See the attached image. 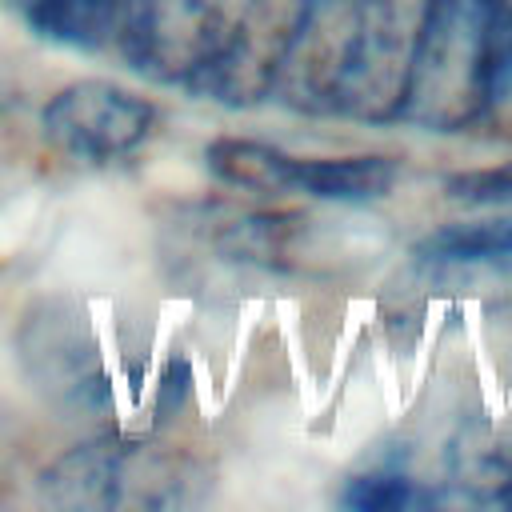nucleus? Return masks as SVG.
<instances>
[{"label": "nucleus", "mask_w": 512, "mask_h": 512, "mask_svg": "<svg viewBox=\"0 0 512 512\" xmlns=\"http://www.w3.org/2000/svg\"><path fill=\"white\" fill-rule=\"evenodd\" d=\"M272 88L308 112H360L380 96L400 104L404 68H392L388 8L380 0H304Z\"/></svg>", "instance_id": "obj_1"}, {"label": "nucleus", "mask_w": 512, "mask_h": 512, "mask_svg": "<svg viewBox=\"0 0 512 512\" xmlns=\"http://www.w3.org/2000/svg\"><path fill=\"white\" fill-rule=\"evenodd\" d=\"M200 468L192 456L132 440L100 436L64 456H56L40 476L44 504L56 508H176L192 504L200 488Z\"/></svg>", "instance_id": "obj_2"}, {"label": "nucleus", "mask_w": 512, "mask_h": 512, "mask_svg": "<svg viewBox=\"0 0 512 512\" xmlns=\"http://www.w3.org/2000/svg\"><path fill=\"white\" fill-rule=\"evenodd\" d=\"M488 8L492 0H428L396 112L444 128L484 108Z\"/></svg>", "instance_id": "obj_3"}, {"label": "nucleus", "mask_w": 512, "mask_h": 512, "mask_svg": "<svg viewBox=\"0 0 512 512\" xmlns=\"http://www.w3.org/2000/svg\"><path fill=\"white\" fill-rule=\"evenodd\" d=\"M252 0H128L120 48L152 80L196 88L232 48Z\"/></svg>", "instance_id": "obj_4"}, {"label": "nucleus", "mask_w": 512, "mask_h": 512, "mask_svg": "<svg viewBox=\"0 0 512 512\" xmlns=\"http://www.w3.org/2000/svg\"><path fill=\"white\" fill-rule=\"evenodd\" d=\"M40 124L60 152L84 164H108L132 156L148 140L156 108L112 80H76L44 104Z\"/></svg>", "instance_id": "obj_5"}, {"label": "nucleus", "mask_w": 512, "mask_h": 512, "mask_svg": "<svg viewBox=\"0 0 512 512\" xmlns=\"http://www.w3.org/2000/svg\"><path fill=\"white\" fill-rule=\"evenodd\" d=\"M28 336H32V344H28L32 372H36L40 388L56 396V404L92 412L96 404L108 400L96 344L80 316H72L68 308H52L48 316L36 312V316H28Z\"/></svg>", "instance_id": "obj_6"}, {"label": "nucleus", "mask_w": 512, "mask_h": 512, "mask_svg": "<svg viewBox=\"0 0 512 512\" xmlns=\"http://www.w3.org/2000/svg\"><path fill=\"white\" fill-rule=\"evenodd\" d=\"M16 8L52 44L100 48L120 32L128 0H16Z\"/></svg>", "instance_id": "obj_7"}, {"label": "nucleus", "mask_w": 512, "mask_h": 512, "mask_svg": "<svg viewBox=\"0 0 512 512\" xmlns=\"http://www.w3.org/2000/svg\"><path fill=\"white\" fill-rule=\"evenodd\" d=\"M396 164L388 156H328L300 160L292 156V192H308L316 200H376L392 188Z\"/></svg>", "instance_id": "obj_8"}, {"label": "nucleus", "mask_w": 512, "mask_h": 512, "mask_svg": "<svg viewBox=\"0 0 512 512\" xmlns=\"http://www.w3.org/2000/svg\"><path fill=\"white\" fill-rule=\"evenodd\" d=\"M208 172L232 188H248V192H292L288 176H292V156L260 144V140H236V136H220L208 144L204 152Z\"/></svg>", "instance_id": "obj_9"}, {"label": "nucleus", "mask_w": 512, "mask_h": 512, "mask_svg": "<svg viewBox=\"0 0 512 512\" xmlns=\"http://www.w3.org/2000/svg\"><path fill=\"white\" fill-rule=\"evenodd\" d=\"M420 256L432 264H480L512 256V216L504 220H472L448 224L420 244Z\"/></svg>", "instance_id": "obj_10"}, {"label": "nucleus", "mask_w": 512, "mask_h": 512, "mask_svg": "<svg viewBox=\"0 0 512 512\" xmlns=\"http://www.w3.org/2000/svg\"><path fill=\"white\" fill-rule=\"evenodd\" d=\"M508 92H512V0H492L488 36H484V80H480L484 108L500 104Z\"/></svg>", "instance_id": "obj_11"}, {"label": "nucleus", "mask_w": 512, "mask_h": 512, "mask_svg": "<svg viewBox=\"0 0 512 512\" xmlns=\"http://www.w3.org/2000/svg\"><path fill=\"white\" fill-rule=\"evenodd\" d=\"M416 500L420 496H416L412 480H404V476H356L344 488V504L360 508V512H396Z\"/></svg>", "instance_id": "obj_12"}, {"label": "nucleus", "mask_w": 512, "mask_h": 512, "mask_svg": "<svg viewBox=\"0 0 512 512\" xmlns=\"http://www.w3.org/2000/svg\"><path fill=\"white\" fill-rule=\"evenodd\" d=\"M448 192L456 200L472 204H492V200H512V164L504 168H484V172H464L448 180Z\"/></svg>", "instance_id": "obj_13"}, {"label": "nucleus", "mask_w": 512, "mask_h": 512, "mask_svg": "<svg viewBox=\"0 0 512 512\" xmlns=\"http://www.w3.org/2000/svg\"><path fill=\"white\" fill-rule=\"evenodd\" d=\"M192 384V372H188V364L184 360H172L168 364V372H164V384H160V396H164V408H176V404H184L188 400V388Z\"/></svg>", "instance_id": "obj_14"}]
</instances>
